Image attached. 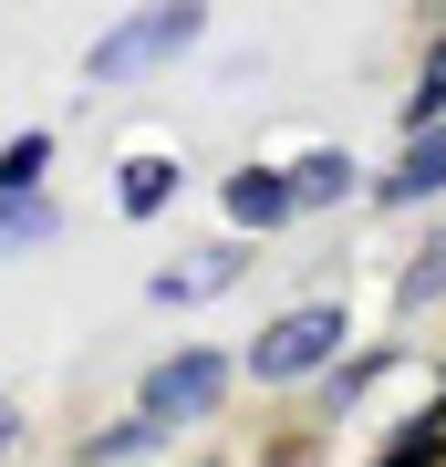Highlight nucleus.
Segmentation results:
<instances>
[{
  "mask_svg": "<svg viewBox=\"0 0 446 467\" xmlns=\"http://www.w3.org/2000/svg\"><path fill=\"white\" fill-rule=\"evenodd\" d=\"M198 32H208V0H146V11H125L115 32L83 52V84H146V73L177 63Z\"/></svg>",
  "mask_w": 446,
  "mask_h": 467,
  "instance_id": "obj_1",
  "label": "nucleus"
},
{
  "mask_svg": "<svg viewBox=\"0 0 446 467\" xmlns=\"http://www.w3.org/2000/svg\"><path fill=\"white\" fill-rule=\"evenodd\" d=\"M436 291H446V239H436V250H426V260H415V270H405V312H426V301H436Z\"/></svg>",
  "mask_w": 446,
  "mask_h": 467,
  "instance_id": "obj_12",
  "label": "nucleus"
},
{
  "mask_svg": "<svg viewBox=\"0 0 446 467\" xmlns=\"http://www.w3.org/2000/svg\"><path fill=\"white\" fill-rule=\"evenodd\" d=\"M229 218H239V229H281V218H301L291 167H239L229 177Z\"/></svg>",
  "mask_w": 446,
  "mask_h": 467,
  "instance_id": "obj_4",
  "label": "nucleus"
},
{
  "mask_svg": "<svg viewBox=\"0 0 446 467\" xmlns=\"http://www.w3.org/2000/svg\"><path fill=\"white\" fill-rule=\"evenodd\" d=\"M166 198H177V167H166V156H135L125 167V218H156Z\"/></svg>",
  "mask_w": 446,
  "mask_h": 467,
  "instance_id": "obj_10",
  "label": "nucleus"
},
{
  "mask_svg": "<svg viewBox=\"0 0 446 467\" xmlns=\"http://www.w3.org/2000/svg\"><path fill=\"white\" fill-rule=\"evenodd\" d=\"M52 229H63V218H52L42 187H0V250H42Z\"/></svg>",
  "mask_w": 446,
  "mask_h": 467,
  "instance_id": "obj_7",
  "label": "nucleus"
},
{
  "mask_svg": "<svg viewBox=\"0 0 446 467\" xmlns=\"http://www.w3.org/2000/svg\"><path fill=\"white\" fill-rule=\"evenodd\" d=\"M11 436H21V416H11V405H0V457H11Z\"/></svg>",
  "mask_w": 446,
  "mask_h": 467,
  "instance_id": "obj_13",
  "label": "nucleus"
},
{
  "mask_svg": "<svg viewBox=\"0 0 446 467\" xmlns=\"http://www.w3.org/2000/svg\"><path fill=\"white\" fill-rule=\"evenodd\" d=\"M166 436V416H146V405H135L125 426H104V436H83V467H125V457H146Z\"/></svg>",
  "mask_w": 446,
  "mask_h": 467,
  "instance_id": "obj_9",
  "label": "nucleus"
},
{
  "mask_svg": "<svg viewBox=\"0 0 446 467\" xmlns=\"http://www.w3.org/2000/svg\"><path fill=\"white\" fill-rule=\"evenodd\" d=\"M436 187H446V115L405 135V156H395V177H384V198L415 208V198H436Z\"/></svg>",
  "mask_w": 446,
  "mask_h": 467,
  "instance_id": "obj_5",
  "label": "nucleus"
},
{
  "mask_svg": "<svg viewBox=\"0 0 446 467\" xmlns=\"http://www.w3.org/2000/svg\"><path fill=\"white\" fill-rule=\"evenodd\" d=\"M218 395H229V364H218V353H166L146 374V416H166V426L218 416Z\"/></svg>",
  "mask_w": 446,
  "mask_h": 467,
  "instance_id": "obj_3",
  "label": "nucleus"
},
{
  "mask_svg": "<svg viewBox=\"0 0 446 467\" xmlns=\"http://www.w3.org/2000/svg\"><path fill=\"white\" fill-rule=\"evenodd\" d=\"M291 187H301V208H343V198H353V156H343V146L301 156V167H291Z\"/></svg>",
  "mask_w": 446,
  "mask_h": 467,
  "instance_id": "obj_8",
  "label": "nucleus"
},
{
  "mask_svg": "<svg viewBox=\"0 0 446 467\" xmlns=\"http://www.w3.org/2000/svg\"><path fill=\"white\" fill-rule=\"evenodd\" d=\"M343 343H353L343 333V301H301V312H281L260 343H249V374L260 384H301V374H322Z\"/></svg>",
  "mask_w": 446,
  "mask_h": 467,
  "instance_id": "obj_2",
  "label": "nucleus"
},
{
  "mask_svg": "<svg viewBox=\"0 0 446 467\" xmlns=\"http://www.w3.org/2000/svg\"><path fill=\"white\" fill-rule=\"evenodd\" d=\"M42 156H52V135H11L0 146V187H42Z\"/></svg>",
  "mask_w": 446,
  "mask_h": 467,
  "instance_id": "obj_11",
  "label": "nucleus"
},
{
  "mask_svg": "<svg viewBox=\"0 0 446 467\" xmlns=\"http://www.w3.org/2000/svg\"><path fill=\"white\" fill-rule=\"evenodd\" d=\"M239 270H249V250H239V239H218V250H198V260H187V270H156V301H218V291H229L239 281Z\"/></svg>",
  "mask_w": 446,
  "mask_h": 467,
  "instance_id": "obj_6",
  "label": "nucleus"
}]
</instances>
